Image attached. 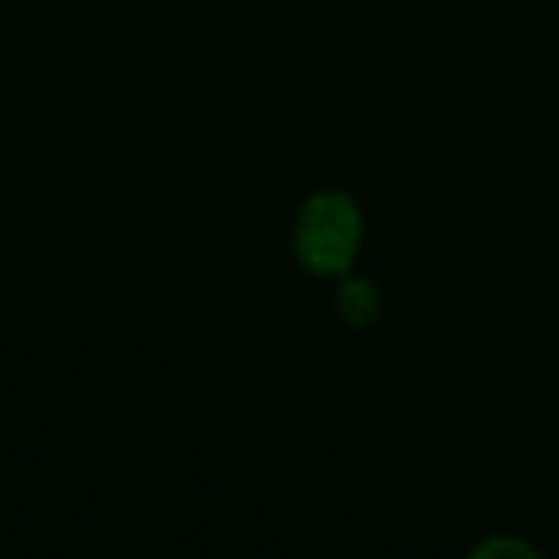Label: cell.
I'll list each match as a JSON object with an SVG mask.
<instances>
[{
	"mask_svg": "<svg viewBox=\"0 0 559 559\" xmlns=\"http://www.w3.org/2000/svg\"><path fill=\"white\" fill-rule=\"evenodd\" d=\"M475 559H490V556H521V559H536L540 551L533 548V544H521V540H510V536H495V540L479 544V548L472 551Z\"/></svg>",
	"mask_w": 559,
	"mask_h": 559,
	"instance_id": "cell-3",
	"label": "cell"
},
{
	"mask_svg": "<svg viewBox=\"0 0 559 559\" xmlns=\"http://www.w3.org/2000/svg\"><path fill=\"white\" fill-rule=\"evenodd\" d=\"M360 241H365V211L349 192L326 188L299 207L292 249L296 261L314 276H345L357 264Z\"/></svg>",
	"mask_w": 559,
	"mask_h": 559,
	"instance_id": "cell-1",
	"label": "cell"
},
{
	"mask_svg": "<svg viewBox=\"0 0 559 559\" xmlns=\"http://www.w3.org/2000/svg\"><path fill=\"white\" fill-rule=\"evenodd\" d=\"M337 311L345 314L349 326H372L383 311L380 288H376L372 280H342V288H337Z\"/></svg>",
	"mask_w": 559,
	"mask_h": 559,
	"instance_id": "cell-2",
	"label": "cell"
}]
</instances>
